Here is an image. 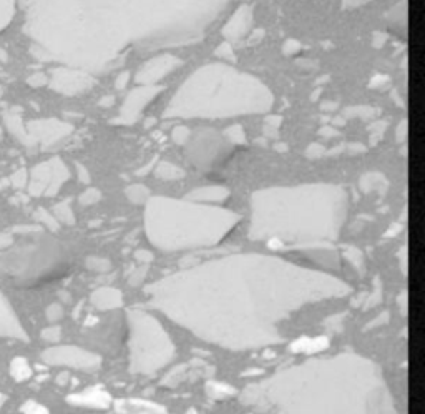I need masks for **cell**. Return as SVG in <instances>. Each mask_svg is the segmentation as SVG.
I'll list each match as a JSON object with an SVG mask.
<instances>
[{
    "mask_svg": "<svg viewBox=\"0 0 425 414\" xmlns=\"http://www.w3.org/2000/svg\"><path fill=\"white\" fill-rule=\"evenodd\" d=\"M143 291L151 308L199 342L249 351L283 343L281 326L294 313L346 298L353 286L286 258L238 253L176 271Z\"/></svg>",
    "mask_w": 425,
    "mask_h": 414,
    "instance_id": "cell-1",
    "label": "cell"
},
{
    "mask_svg": "<svg viewBox=\"0 0 425 414\" xmlns=\"http://www.w3.org/2000/svg\"><path fill=\"white\" fill-rule=\"evenodd\" d=\"M238 396L261 414H399L382 368L350 351L276 371Z\"/></svg>",
    "mask_w": 425,
    "mask_h": 414,
    "instance_id": "cell-2",
    "label": "cell"
},
{
    "mask_svg": "<svg viewBox=\"0 0 425 414\" xmlns=\"http://www.w3.org/2000/svg\"><path fill=\"white\" fill-rule=\"evenodd\" d=\"M236 0H84L82 57L105 70L128 50L201 40Z\"/></svg>",
    "mask_w": 425,
    "mask_h": 414,
    "instance_id": "cell-3",
    "label": "cell"
},
{
    "mask_svg": "<svg viewBox=\"0 0 425 414\" xmlns=\"http://www.w3.org/2000/svg\"><path fill=\"white\" fill-rule=\"evenodd\" d=\"M249 238L270 248L332 245L349 215V193L331 183L275 187L254 192L249 200Z\"/></svg>",
    "mask_w": 425,
    "mask_h": 414,
    "instance_id": "cell-4",
    "label": "cell"
},
{
    "mask_svg": "<svg viewBox=\"0 0 425 414\" xmlns=\"http://www.w3.org/2000/svg\"><path fill=\"white\" fill-rule=\"evenodd\" d=\"M270 89L256 77L215 63L199 68L173 95L164 118L221 120L271 109Z\"/></svg>",
    "mask_w": 425,
    "mask_h": 414,
    "instance_id": "cell-5",
    "label": "cell"
},
{
    "mask_svg": "<svg viewBox=\"0 0 425 414\" xmlns=\"http://www.w3.org/2000/svg\"><path fill=\"white\" fill-rule=\"evenodd\" d=\"M240 222V215L223 206L170 197H150L143 215L146 238L164 253L216 247Z\"/></svg>",
    "mask_w": 425,
    "mask_h": 414,
    "instance_id": "cell-6",
    "label": "cell"
},
{
    "mask_svg": "<svg viewBox=\"0 0 425 414\" xmlns=\"http://www.w3.org/2000/svg\"><path fill=\"white\" fill-rule=\"evenodd\" d=\"M128 369L153 376L175 360L176 346L160 320L143 309H128Z\"/></svg>",
    "mask_w": 425,
    "mask_h": 414,
    "instance_id": "cell-7",
    "label": "cell"
},
{
    "mask_svg": "<svg viewBox=\"0 0 425 414\" xmlns=\"http://www.w3.org/2000/svg\"><path fill=\"white\" fill-rule=\"evenodd\" d=\"M70 263V252L62 241L42 238L3 254L0 271L20 279H38L65 271Z\"/></svg>",
    "mask_w": 425,
    "mask_h": 414,
    "instance_id": "cell-8",
    "label": "cell"
},
{
    "mask_svg": "<svg viewBox=\"0 0 425 414\" xmlns=\"http://www.w3.org/2000/svg\"><path fill=\"white\" fill-rule=\"evenodd\" d=\"M186 157L198 170H215L226 163L234 152V145L229 144L226 137L215 130H198L188 135L185 141Z\"/></svg>",
    "mask_w": 425,
    "mask_h": 414,
    "instance_id": "cell-9",
    "label": "cell"
},
{
    "mask_svg": "<svg viewBox=\"0 0 425 414\" xmlns=\"http://www.w3.org/2000/svg\"><path fill=\"white\" fill-rule=\"evenodd\" d=\"M42 361L50 366H65L92 373L102 366V358L78 346H54L42 353Z\"/></svg>",
    "mask_w": 425,
    "mask_h": 414,
    "instance_id": "cell-10",
    "label": "cell"
},
{
    "mask_svg": "<svg viewBox=\"0 0 425 414\" xmlns=\"http://www.w3.org/2000/svg\"><path fill=\"white\" fill-rule=\"evenodd\" d=\"M68 180V170L62 162H50L36 168L30 192L33 195H55L59 188Z\"/></svg>",
    "mask_w": 425,
    "mask_h": 414,
    "instance_id": "cell-11",
    "label": "cell"
},
{
    "mask_svg": "<svg viewBox=\"0 0 425 414\" xmlns=\"http://www.w3.org/2000/svg\"><path fill=\"white\" fill-rule=\"evenodd\" d=\"M180 66V59L163 54L160 55V57L151 59L150 62H146L145 66L140 68V72L137 73V82L143 85H155L156 82L163 80L164 77H168L171 72H175Z\"/></svg>",
    "mask_w": 425,
    "mask_h": 414,
    "instance_id": "cell-12",
    "label": "cell"
},
{
    "mask_svg": "<svg viewBox=\"0 0 425 414\" xmlns=\"http://www.w3.org/2000/svg\"><path fill=\"white\" fill-rule=\"evenodd\" d=\"M160 92H162V89H158L156 85H145L143 89H137L125 100L123 109H121V118L127 120V122H135L146 107L158 97Z\"/></svg>",
    "mask_w": 425,
    "mask_h": 414,
    "instance_id": "cell-13",
    "label": "cell"
},
{
    "mask_svg": "<svg viewBox=\"0 0 425 414\" xmlns=\"http://www.w3.org/2000/svg\"><path fill=\"white\" fill-rule=\"evenodd\" d=\"M67 403L77 408L86 409H108L114 404V398L105 388L102 386H88L84 391L72 392L67 396Z\"/></svg>",
    "mask_w": 425,
    "mask_h": 414,
    "instance_id": "cell-14",
    "label": "cell"
},
{
    "mask_svg": "<svg viewBox=\"0 0 425 414\" xmlns=\"http://www.w3.org/2000/svg\"><path fill=\"white\" fill-rule=\"evenodd\" d=\"M198 373L205 374V376H211V374H215V368L206 366L201 360H193L190 363L178 365L176 368H173L170 373L164 374L160 385L164 388H178L180 385H183L185 381H188V379H193L192 376H196Z\"/></svg>",
    "mask_w": 425,
    "mask_h": 414,
    "instance_id": "cell-15",
    "label": "cell"
},
{
    "mask_svg": "<svg viewBox=\"0 0 425 414\" xmlns=\"http://www.w3.org/2000/svg\"><path fill=\"white\" fill-rule=\"evenodd\" d=\"M0 338L29 342L27 331L24 330L14 308H12V305L8 303L2 293H0Z\"/></svg>",
    "mask_w": 425,
    "mask_h": 414,
    "instance_id": "cell-16",
    "label": "cell"
},
{
    "mask_svg": "<svg viewBox=\"0 0 425 414\" xmlns=\"http://www.w3.org/2000/svg\"><path fill=\"white\" fill-rule=\"evenodd\" d=\"M115 414H168L163 404L141 398H121L111 404Z\"/></svg>",
    "mask_w": 425,
    "mask_h": 414,
    "instance_id": "cell-17",
    "label": "cell"
},
{
    "mask_svg": "<svg viewBox=\"0 0 425 414\" xmlns=\"http://www.w3.org/2000/svg\"><path fill=\"white\" fill-rule=\"evenodd\" d=\"M90 303L98 312H114L123 306V293L114 286L97 288L90 295Z\"/></svg>",
    "mask_w": 425,
    "mask_h": 414,
    "instance_id": "cell-18",
    "label": "cell"
},
{
    "mask_svg": "<svg viewBox=\"0 0 425 414\" xmlns=\"http://www.w3.org/2000/svg\"><path fill=\"white\" fill-rule=\"evenodd\" d=\"M251 22H253V15H251L249 7L242 6L238 8L236 14L224 25L223 36L229 38V40H238V38L245 37V33L248 32L251 27Z\"/></svg>",
    "mask_w": 425,
    "mask_h": 414,
    "instance_id": "cell-19",
    "label": "cell"
},
{
    "mask_svg": "<svg viewBox=\"0 0 425 414\" xmlns=\"http://www.w3.org/2000/svg\"><path fill=\"white\" fill-rule=\"evenodd\" d=\"M331 342L327 336H299L289 344V351L294 355H318L329 349Z\"/></svg>",
    "mask_w": 425,
    "mask_h": 414,
    "instance_id": "cell-20",
    "label": "cell"
},
{
    "mask_svg": "<svg viewBox=\"0 0 425 414\" xmlns=\"http://www.w3.org/2000/svg\"><path fill=\"white\" fill-rule=\"evenodd\" d=\"M229 198V190L226 187H221V185H208V187L194 188L193 192H190V195L186 197V200L198 201V204H221V201L228 200Z\"/></svg>",
    "mask_w": 425,
    "mask_h": 414,
    "instance_id": "cell-21",
    "label": "cell"
},
{
    "mask_svg": "<svg viewBox=\"0 0 425 414\" xmlns=\"http://www.w3.org/2000/svg\"><path fill=\"white\" fill-rule=\"evenodd\" d=\"M205 391L208 398L212 401H224L238 394L236 388L226 385V383L223 381H215V379H208L205 385Z\"/></svg>",
    "mask_w": 425,
    "mask_h": 414,
    "instance_id": "cell-22",
    "label": "cell"
},
{
    "mask_svg": "<svg viewBox=\"0 0 425 414\" xmlns=\"http://www.w3.org/2000/svg\"><path fill=\"white\" fill-rule=\"evenodd\" d=\"M33 371H32V366H30V363L25 358H20L17 356L12 360L10 363V376L14 378V381L17 383H24V381H29L30 378H32Z\"/></svg>",
    "mask_w": 425,
    "mask_h": 414,
    "instance_id": "cell-23",
    "label": "cell"
},
{
    "mask_svg": "<svg viewBox=\"0 0 425 414\" xmlns=\"http://www.w3.org/2000/svg\"><path fill=\"white\" fill-rule=\"evenodd\" d=\"M344 258L354 266V270L357 271L359 275H366V258H364V253L361 250L355 247H344Z\"/></svg>",
    "mask_w": 425,
    "mask_h": 414,
    "instance_id": "cell-24",
    "label": "cell"
},
{
    "mask_svg": "<svg viewBox=\"0 0 425 414\" xmlns=\"http://www.w3.org/2000/svg\"><path fill=\"white\" fill-rule=\"evenodd\" d=\"M155 175L162 180H180L185 176V171L180 167L173 165L170 162H162L156 167Z\"/></svg>",
    "mask_w": 425,
    "mask_h": 414,
    "instance_id": "cell-25",
    "label": "cell"
},
{
    "mask_svg": "<svg viewBox=\"0 0 425 414\" xmlns=\"http://www.w3.org/2000/svg\"><path fill=\"white\" fill-rule=\"evenodd\" d=\"M127 198L132 201V204L143 205L148 201L150 192L148 188L143 187V185H132V187L127 188Z\"/></svg>",
    "mask_w": 425,
    "mask_h": 414,
    "instance_id": "cell-26",
    "label": "cell"
},
{
    "mask_svg": "<svg viewBox=\"0 0 425 414\" xmlns=\"http://www.w3.org/2000/svg\"><path fill=\"white\" fill-rule=\"evenodd\" d=\"M384 300V288H382V283H380V278H376V283H374V290H372L369 295H366V303L362 305L364 309H369V308H376L377 305L382 303Z\"/></svg>",
    "mask_w": 425,
    "mask_h": 414,
    "instance_id": "cell-27",
    "label": "cell"
},
{
    "mask_svg": "<svg viewBox=\"0 0 425 414\" xmlns=\"http://www.w3.org/2000/svg\"><path fill=\"white\" fill-rule=\"evenodd\" d=\"M85 266L95 273H108L111 270V261L103 256H88L85 260Z\"/></svg>",
    "mask_w": 425,
    "mask_h": 414,
    "instance_id": "cell-28",
    "label": "cell"
},
{
    "mask_svg": "<svg viewBox=\"0 0 425 414\" xmlns=\"http://www.w3.org/2000/svg\"><path fill=\"white\" fill-rule=\"evenodd\" d=\"M55 213V218H57V222H62L65 223V225H73L75 223V217H73V211L70 208V205L68 204H60L55 206L54 210Z\"/></svg>",
    "mask_w": 425,
    "mask_h": 414,
    "instance_id": "cell-29",
    "label": "cell"
},
{
    "mask_svg": "<svg viewBox=\"0 0 425 414\" xmlns=\"http://www.w3.org/2000/svg\"><path fill=\"white\" fill-rule=\"evenodd\" d=\"M146 276H148V265L138 266V268L133 270V273L130 275V278H128L130 286H133V288L141 286V284L145 283Z\"/></svg>",
    "mask_w": 425,
    "mask_h": 414,
    "instance_id": "cell-30",
    "label": "cell"
},
{
    "mask_svg": "<svg viewBox=\"0 0 425 414\" xmlns=\"http://www.w3.org/2000/svg\"><path fill=\"white\" fill-rule=\"evenodd\" d=\"M60 338H62V328L57 326V325H52L49 328H45V330H42V339H43V342L57 343Z\"/></svg>",
    "mask_w": 425,
    "mask_h": 414,
    "instance_id": "cell-31",
    "label": "cell"
},
{
    "mask_svg": "<svg viewBox=\"0 0 425 414\" xmlns=\"http://www.w3.org/2000/svg\"><path fill=\"white\" fill-rule=\"evenodd\" d=\"M63 314H65L63 306H62V305H59V303L50 305L49 308L45 309V316H47V320H49L50 323H57V321H60V320H62V318H63Z\"/></svg>",
    "mask_w": 425,
    "mask_h": 414,
    "instance_id": "cell-32",
    "label": "cell"
},
{
    "mask_svg": "<svg viewBox=\"0 0 425 414\" xmlns=\"http://www.w3.org/2000/svg\"><path fill=\"white\" fill-rule=\"evenodd\" d=\"M22 414H50V411L43 404L37 403V401H27L22 406Z\"/></svg>",
    "mask_w": 425,
    "mask_h": 414,
    "instance_id": "cell-33",
    "label": "cell"
},
{
    "mask_svg": "<svg viewBox=\"0 0 425 414\" xmlns=\"http://www.w3.org/2000/svg\"><path fill=\"white\" fill-rule=\"evenodd\" d=\"M37 218L40 220V222L43 223V225H45L47 228H49V230H57V228H59L57 218H55L54 215H50L49 211L38 210V211H37Z\"/></svg>",
    "mask_w": 425,
    "mask_h": 414,
    "instance_id": "cell-34",
    "label": "cell"
},
{
    "mask_svg": "<svg viewBox=\"0 0 425 414\" xmlns=\"http://www.w3.org/2000/svg\"><path fill=\"white\" fill-rule=\"evenodd\" d=\"M102 198V193L98 192L97 188H88L85 190L84 193L80 195V204L82 205H93Z\"/></svg>",
    "mask_w": 425,
    "mask_h": 414,
    "instance_id": "cell-35",
    "label": "cell"
},
{
    "mask_svg": "<svg viewBox=\"0 0 425 414\" xmlns=\"http://www.w3.org/2000/svg\"><path fill=\"white\" fill-rule=\"evenodd\" d=\"M390 320V313L389 312H382L380 314H377V316L374 318V320H371L366 325V328H364V331H369V330H376V328H380L384 325H387Z\"/></svg>",
    "mask_w": 425,
    "mask_h": 414,
    "instance_id": "cell-36",
    "label": "cell"
},
{
    "mask_svg": "<svg viewBox=\"0 0 425 414\" xmlns=\"http://www.w3.org/2000/svg\"><path fill=\"white\" fill-rule=\"evenodd\" d=\"M135 258L141 263V265H150V263L155 260L153 253L146 252V250H138V252L135 253Z\"/></svg>",
    "mask_w": 425,
    "mask_h": 414,
    "instance_id": "cell-37",
    "label": "cell"
},
{
    "mask_svg": "<svg viewBox=\"0 0 425 414\" xmlns=\"http://www.w3.org/2000/svg\"><path fill=\"white\" fill-rule=\"evenodd\" d=\"M342 318H344V314H337V316L329 318V320L326 321V326L332 328V331H341L342 330V325H341Z\"/></svg>",
    "mask_w": 425,
    "mask_h": 414,
    "instance_id": "cell-38",
    "label": "cell"
},
{
    "mask_svg": "<svg viewBox=\"0 0 425 414\" xmlns=\"http://www.w3.org/2000/svg\"><path fill=\"white\" fill-rule=\"evenodd\" d=\"M407 300H409V298H407V291H402L401 296L397 298L399 308L402 309V313H404V314H407Z\"/></svg>",
    "mask_w": 425,
    "mask_h": 414,
    "instance_id": "cell-39",
    "label": "cell"
},
{
    "mask_svg": "<svg viewBox=\"0 0 425 414\" xmlns=\"http://www.w3.org/2000/svg\"><path fill=\"white\" fill-rule=\"evenodd\" d=\"M401 270H402V273L404 275H407V247H402V250H401Z\"/></svg>",
    "mask_w": 425,
    "mask_h": 414,
    "instance_id": "cell-40",
    "label": "cell"
},
{
    "mask_svg": "<svg viewBox=\"0 0 425 414\" xmlns=\"http://www.w3.org/2000/svg\"><path fill=\"white\" fill-rule=\"evenodd\" d=\"M366 2H369V0H344V7L353 8V7L362 6V3H366Z\"/></svg>",
    "mask_w": 425,
    "mask_h": 414,
    "instance_id": "cell-41",
    "label": "cell"
},
{
    "mask_svg": "<svg viewBox=\"0 0 425 414\" xmlns=\"http://www.w3.org/2000/svg\"><path fill=\"white\" fill-rule=\"evenodd\" d=\"M78 175H80V180H82V182H84V183H88V182H90L88 171H86L84 167H78Z\"/></svg>",
    "mask_w": 425,
    "mask_h": 414,
    "instance_id": "cell-42",
    "label": "cell"
},
{
    "mask_svg": "<svg viewBox=\"0 0 425 414\" xmlns=\"http://www.w3.org/2000/svg\"><path fill=\"white\" fill-rule=\"evenodd\" d=\"M12 243V238L8 235H0V250L7 248Z\"/></svg>",
    "mask_w": 425,
    "mask_h": 414,
    "instance_id": "cell-43",
    "label": "cell"
},
{
    "mask_svg": "<svg viewBox=\"0 0 425 414\" xmlns=\"http://www.w3.org/2000/svg\"><path fill=\"white\" fill-rule=\"evenodd\" d=\"M57 383H59V385H62V386L67 385V383H68V374L67 373L60 374V376L57 378Z\"/></svg>",
    "mask_w": 425,
    "mask_h": 414,
    "instance_id": "cell-44",
    "label": "cell"
},
{
    "mask_svg": "<svg viewBox=\"0 0 425 414\" xmlns=\"http://www.w3.org/2000/svg\"><path fill=\"white\" fill-rule=\"evenodd\" d=\"M6 394H2V392H0V408L3 406V403H6Z\"/></svg>",
    "mask_w": 425,
    "mask_h": 414,
    "instance_id": "cell-45",
    "label": "cell"
},
{
    "mask_svg": "<svg viewBox=\"0 0 425 414\" xmlns=\"http://www.w3.org/2000/svg\"><path fill=\"white\" fill-rule=\"evenodd\" d=\"M186 414H198V411L194 408H190L188 411H186Z\"/></svg>",
    "mask_w": 425,
    "mask_h": 414,
    "instance_id": "cell-46",
    "label": "cell"
}]
</instances>
